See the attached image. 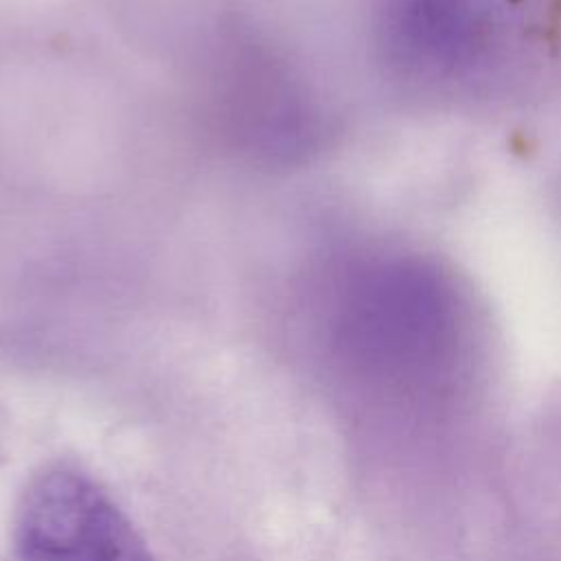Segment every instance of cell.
Instances as JSON below:
<instances>
[{"mask_svg":"<svg viewBox=\"0 0 561 561\" xmlns=\"http://www.w3.org/2000/svg\"><path fill=\"white\" fill-rule=\"evenodd\" d=\"M13 541L15 561H153L114 497L70 467L44 469L26 484Z\"/></svg>","mask_w":561,"mask_h":561,"instance_id":"cell-1","label":"cell"},{"mask_svg":"<svg viewBox=\"0 0 561 561\" xmlns=\"http://www.w3.org/2000/svg\"><path fill=\"white\" fill-rule=\"evenodd\" d=\"M397 26L401 44L427 61L456 59L471 37L462 0H405Z\"/></svg>","mask_w":561,"mask_h":561,"instance_id":"cell-2","label":"cell"}]
</instances>
